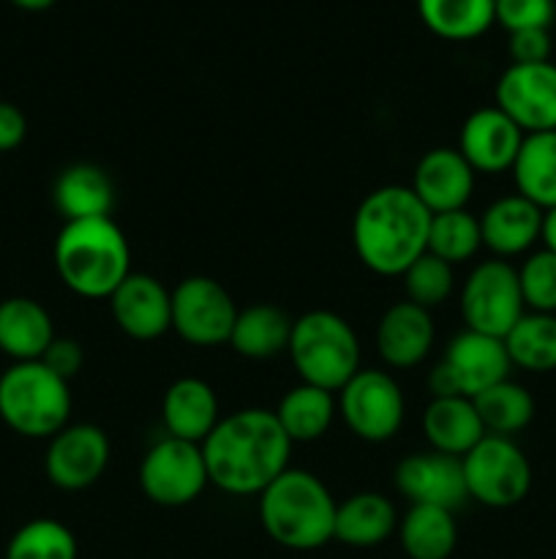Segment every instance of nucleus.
Returning a JSON list of instances; mask_svg holds the SVG:
<instances>
[{
    "label": "nucleus",
    "mask_w": 556,
    "mask_h": 559,
    "mask_svg": "<svg viewBox=\"0 0 556 559\" xmlns=\"http://www.w3.org/2000/svg\"><path fill=\"white\" fill-rule=\"evenodd\" d=\"M418 14L445 41H472L496 22V0H418Z\"/></svg>",
    "instance_id": "30"
},
{
    "label": "nucleus",
    "mask_w": 556,
    "mask_h": 559,
    "mask_svg": "<svg viewBox=\"0 0 556 559\" xmlns=\"http://www.w3.org/2000/svg\"><path fill=\"white\" fill-rule=\"evenodd\" d=\"M472 402L478 407L480 420H483L485 435L512 437L527 429L534 418L532 393L512 380L488 388L480 396H474Z\"/></svg>",
    "instance_id": "32"
},
{
    "label": "nucleus",
    "mask_w": 556,
    "mask_h": 559,
    "mask_svg": "<svg viewBox=\"0 0 556 559\" xmlns=\"http://www.w3.org/2000/svg\"><path fill=\"white\" fill-rule=\"evenodd\" d=\"M543 216L545 211H540L527 197H499L478 216L483 246L494 251L496 260L527 254L543 235Z\"/></svg>",
    "instance_id": "20"
},
{
    "label": "nucleus",
    "mask_w": 556,
    "mask_h": 559,
    "mask_svg": "<svg viewBox=\"0 0 556 559\" xmlns=\"http://www.w3.org/2000/svg\"><path fill=\"white\" fill-rule=\"evenodd\" d=\"M434 314L407 298L385 309L376 322V353L390 369H414L423 364L434 347Z\"/></svg>",
    "instance_id": "19"
},
{
    "label": "nucleus",
    "mask_w": 556,
    "mask_h": 559,
    "mask_svg": "<svg viewBox=\"0 0 556 559\" xmlns=\"http://www.w3.org/2000/svg\"><path fill=\"white\" fill-rule=\"evenodd\" d=\"M52 202L65 222L104 218L112 213L114 186L96 164H71L55 180Z\"/></svg>",
    "instance_id": "25"
},
{
    "label": "nucleus",
    "mask_w": 556,
    "mask_h": 559,
    "mask_svg": "<svg viewBox=\"0 0 556 559\" xmlns=\"http://www.w3.org/2000/svg\"><path fill=\"white\" fill-rule=\"evenodd\" d=\"M401 282L409 304L420 306V309L425 311H434L436 306L447 304V298H450L452 289H456V271H452V265H447L445 260H439V257L425 251L420 260H414L412 265L403 271Z\"/></svg>",
    "instance_id": "35"
},
{
    "label": "nucleus",
    "mask_w": 556,
    "mask_h": 559,
    "mask_svg": "<svg viewBox=\"0 0 556 559\" xmlns=\"http://www.w3.org/2000/svg\"><path fill=\"white\" fill-rule=\"evenodd\" d=\"M338 502L309 469H283L259 495V522L273 544L314 551L336 535Z\"/></svg>",
    "instance_id": "3"
},
{
    "label": "nucleus",
    "mask_w": 556,
    "mask_h": 559,
    "mask_svg": "<svg viewBox=\"0 0 556 559\" xmlns=\"http://www.w3.org/2000/svg\"><path fill=\"white\" fill-rule=\"evenodd\" d=\"M207 478L232 497H259L289 469L292 440L273 409L249 407L218 420L202 442Z\"/></svg>",
    "instance_id": "1"
},
{
    "label": "nucleus",
    "mask_w": 556,
    "mask_h": 559,
    "mask_svg": "<svg viewBox=\"0 0 556 559\" xmlns=\"http://www.w3.org/2000/svg\"><path fill=\"white\" fill-rule=\"evenodd\" d=\"M496 107L523 131H556V63H510L496 82Z\"/></svg>",
    "instance_id": "13"
},
{
    "label": "nucleus",
    "mask_w": 556,
    "mask_h": 559,
    "mask_svg": "<svg viewBox=\"0 0 556 559\" xmlns=\"http://www.w3.org/2000/svg\"><path fill=\"white\" fill-rule=\"evenodd\" d=\"M523 306L540 314H556V254L548 249L532 251L518 267Z\"/></svg>",
    "instance_id": "36"
},
{
    "label": "nucleus",
    "mask_w": 556,
    "mask_h": 559,
    "mask_svg": "<svg viewBox=\"0 0 556 559\" xmlns=\"http://www.w3.org/2000/svg\"><path fill=\"white\" fill-rule=\"evenodd\" d=\"M425 442L431 451L463 459L485 437L478 407L467 396H431L420 418Z\"/></svg>",
    "instance_id": "22"
},
{
    "label": "nucleus",
    "mask_w": 556,
    "mask_h": 559,
    "mask_svg": "<svg viewBox=\"0 0 556 559\" xmlns=\"http://www.w3.org/2000/svg\"><path fill=\"white\" fill-rule=\"evenodd\" d=\"M469 500L494 511L518 506L532 489V464L510 437L485 435L461 459Z\"/></svg>",
    "instance_id": "8"
},
{
    "label": "nucleus",
    "mask_w": 556,
    "mask_h": 559,
    "mask_svg": "<svg viewBox=\"0 0 556 559\" xmlns=\"http://www.w3.org/2000/svg\"><path fill=\"white\" fill-rule=\"evenodd\" d=\"M109 311L129 338L156 342L172 328V293L156 276L131 271L109 295Z\"/></svg>",
    "instance_id": "15"
},
{
    "label": "nucleus",
    "mask_w": 556,
    "mask_h": 559,
    "mask_svg": "<svg viewBox=\"0 0 556 559\" xmlns=\"http://www.w3.org/2000/svg\"><path fill=\"white\" fill-rule=\"evenodd\" d=\"M287 355L300 382L330 393L341 391L363 369L358 333L349 320L327 309L305 311L303 317L292 320Z\"/></svg>",
    "instance_id": "5"
},
{
    "label": "nucleus",
    "mask_w": 556,
    "mask_h": 559,
    "mask_svg": "<svg viewBox=\"0 0 556 559\" xmlns=\"http://www.w3.org/2000/svg\"><path fill=\"white\" fill-rule=\"evenodd\" d=\"M458 306L467 331L505 338L510 328L527 314L518 267L507 260L478 262L461 284Z\"/></svg>",
    "instance_id": "9"
},
{
    "label": "nucleus",
    "mask_w": 556,
    "mask_h": 559,
    "mask_svg": "<svg viewBox=\"0 0 556 559\" xmlns=\"http://www.w3.org/2000/svg\"><path fill=\"white\" fill-rule=\"evenodd\" d=\"M207 464L202 445L178 437L153 442L140 462V489L153 506L185 508L207 489Z\"/></svg>",
    "instance_id": "10"
},
{
    "label": "nucleus",
    "mask_w": 556,
    "mask_h": 559,
    "mask_svg": "<svg viewBox=\"0 0 556 559\" xmlns=\"http://www.w3.org/2000/svg\"><path fill=\"white\" fill-rule=\"evenodd\" d=\"M396 489L412 506H436L447 511H456L469 500L461 459L436 451L401 459L396 467Z\"/></svg>",
    "instance_id": "16"
},
{
    "label": "nucleus",
    "mask_w": 556,
    "mask_h": 559,
    "mask_svg": "<svg viewBox=\"0 0 556 559\" xmlns=\"http://www.w3.org/2000/svg\"><path fill=\"white\" fill-rule=\"evenodd\" d=\"M396 530V506L379 491H358L338 502L333 540H341L343 546H352V549H374V546L385 544Z\"/></svg>",
    "instance_id": "24"
},
{
    "label": "nucleus",
    "mask_w": 556,
    "mask_h": 559,
    "mask_svg": "<svg viewBox=\"0 0 556 559\" xmlns=\"http://www.w3.org/2000/svg\"><path fill=\"white\" fill-rule=\"evenodd\" d=\"M398 544L409 559H447L456 551V511L436 506H409L398 519Z\"/></svg>",
    "instance_id": "26"
},
{
    "label": "nucleus",
    "mask_w": 556,
    "mask_h": 559,
    "mask_svg": "<svg viewBox=\"0 0 556 559\" xmlns=\"http://www.w3.org/2000/svg\"><path fill=\"white\" fill-rule=\"evenodd\" d=\"M338 413L358 440L387 442L401 431L407 399L392 374L382 369H360L338 391Z\"/></svg>",
    "instance_id": "11"
},
{
    "label": "nucleus",
    "mask_w": 556,
    "mask_h": 559,
    "mask_svg": "<svg viewBox=\"0 0 556 559\" xmlns=\"http://www.w3.org/2000/svg\"><path fill=\"white\" fill-rule=\"evenodd\" d=\"M501 342L518 369L532 374L556 371V314L527 311Z\"/></svg>",
    "instance_id": "31"
},
{
    "label": "nucleus",
    "mask_w": 556,
    "mask_h": 559,
    "mask_svg": "<svg viewBox=\"0 0 556 559\" xmlns=\"http://www.w3.org/2000/svg\"><path fill=\"white\" fill-rule=\"evenodd\" d=\"M523 131L499 107H480L463 120L458 134V153L474 173H510L523 145Z\"/></svg>",
    "instance_id": "17"
},
{
    "label": "nucleus",
    "mask_w": 556,
    "mask_h": 559,
    "mask_svg": "<svg viewBox=\"0 0 556 559\" xmlns=\"http://www.w3.org/2000/svg\"><path fill=\"white\" fill-rule=\"evenodd\" d=\"M540 240H543V249L554 251V254H556V207L545 211L543 235H540Z\"/></svg>",
    "instance_id": "41"
},
{
    "label": "nucleus",
    "mask_w": 556,
    "mask_h": 559,
    "mask_svg": "<svg viewBox=\"0 0 556 559\" xmlns=\"http://www.w3.org/2000/svg\"><path fill=\"white\" fill-rule=\"evenodd\" d=\"M431 213L409 186H379L363 197L352 216L358 260L376 276H403L428 251Z\"/></svg>",
    "instance_id": "2"
},
{
    "label": "nucleus",
    "mask_w": 556,
    "mask_h": 559,
    "mask_svg": "<svg viewBox=\"0 0 556 559\" xmlns=\"http://www.w3.org/2000/svg\"><path fill=\"white\" fill-rule=\"evenodd\" d=\"M474 175L478 173L469 167L458 147H434V151L423 153L420 162L414 164L409 189L428 207L431 216L461 211L474 194Z\"/></svg>",
    "instance_id": "18"
},
{
    "label": "nucleus",
    "mask_w": 556,
    "mask_h": 559,
    "mask_svg": "<svg viewBox=\"0 0 556 559\" xmlns=\"http://www.w3.org/2000/svg\"><path fill=\"white\" fill-rule=\"evenodd\" d=\"M112 445L101 426L69 424L49 440L44 473L63 491L90 489L109 467Z\"/></svg>",
    "instance_id": "14"
},
{
    "label": "nucleus",
    "mask_w": 556,
    "mask_h": 559,
    "mask_svg": "<svg viewBox=\"0 0 556 559\" xmlns=\"http://www.w3.org/2000/svg\"><path fill=\"white\" fill-rule=\"evenodd\" d=\"M510 355L501 338L467 331L450 338L445 355L428 374L431 396H480L510 380Z\"/></svg>",
    "instance_id": "7"
},
{
    "label": "nucleus",
    "mask_w": 556,
    "mask_h": 559,
    "mask_svg": "<svg viewBox=\"0 0 556 559\" xmlns=\"http://www.w3.org/2000/svg\"><path fill=\"white\" fill-rule=\"evenodd\" d=\"M292 320L287 311L270 304H254L249 309L238 311L229 347L249 360L276 358L278 353H287Z\"/></svg>",
    "instance_id": "28"
},
{
    "label": "nucleus",
    "mask_w": 556,
    "mask_h": 559,
    "mask_svg": "<svg viewBox=\"0 0 556 559\" xmlns=\"http://www.w3.org/2000/svg\"><path fill=\"white\" fill-rule=\"evenodd\" d=\"M551 49H554L551 33L540 31V27L510 33V41H507V52H510L512 63H548Z\"/></svg>",
    "instance_id": "38"
},
{
    "label": "nucleus",
    "mask_w": 556,
    "mask_h": 559,
    "mask_svg": "<svg viewBox=\"0 0 556 559\" xmlns=\"http://www.w3.org/2000/svg\"><path fill=\"white\" fill-rule=\"evenodd\" d=\"M510 173L516 194L527 197L540 211L556 207V131L523 136Z\"/></svg>",
    "instance_id": "29"
},
{
    "label": "nucleus",
    "mask_w": 556,
    "mask_h": 559,
    "mask_svg": "<svg viewBox=\"0 0 556 559\" xmlns=\"http://www.w3.org/2000/svg\"><path fill=\"white\" fill-rule=\"evenodd\" d=\"M69 380L41 360L11 364L0 374V420L27 440H52L69 426Z\"/></svg>",
    "instance_id": "6"
},
{
    "label": "nucleus",
    "mask_w": 556,
    "mask_h": 559,
    "mask_svg": "<svg viewBox=\"0 0 556 559\" xmlns=\"http://www.w3.org/2000/svg\"><path fill=\"white\" fill-rule=\"evenodd\" d=\"M161 420L169 437L202 445L221 420V407L210 382L200 377H180L161 399Z\"/></svg>",
    "instance_id": "21"
},
{
    "label": "nucleus",
    "mask_w": 556,
    "mask_h": 559,
    "mask_svg": "<svg viewBox=\"0 0 556 559\" xmlns=\"http://www.w3.org/2000/svg\"><path fill=\"white\" fill-rule=\"evenodd\" d=\"M74 533L58 519H33L11 535L5 559H76Z\"/></svg>",
    "instance_id": "34"
},
{
    "label": "nucleus",
    "mask_w": 556,
    "mask_h": 559,
    "mask_svg": "<svg viewBox=\"0 0 556 559\" xmlns=\"http://www.w3.org/2000/svg\"><path fill=\"white\" fill-rule=\"evenodd\" d=\"M238 306L221 282L189 276L172 289V331L191 347L229 344Z\"/></svg>",
    "instance_id": "12"
},
{
    "label": "nucleus",
    "mask_w": 556,
    "mask_h": 559,
    "mask_svg": "<svg viewBox=\"0 0 556 559\" xmlns=\"http://www.w3.org/2000/svg\"><path fill=\"white\" fill-rule=\"evenodd\" d=\"M11 3L22 11H47V9H52L58 0H11Z\"/></svg>",
    "instance_id": "42"
},
{
    "label": "nucleus",
    "mask_w": 556,
    "mask_h": 559,
    "mask_svg": "<svg viewBox=\"0 0 556 559\" xmlns=\"http://www.w3.org/2000/svg\"><path fill=\"white\" fill-rule=\"evenodd\" d=\"M55 342V325L49 311L38 300L14 295L0 300V353L14 364L41 360Z\"/></svg>",
    "instance_id": "23"
},
{
    "label": "nucleus",
    "mask_w": 556,
    "mask_h": 559,
    "mask_svg": "<svg viewBox=\"0 0 556 559\" xmlns=\"http://www.w3.org/2000/svg\"><path fill=\"white\" fill-rule=\"evenodd\" d=\"M273 413L292 445H298V442H316L327 435L338 413V402L336 393L300 382L283 393Z\"/></svg>",
    "instance_id": "27"
},
{
    "label": "nucleus",
    "mask_w": 556,
    "mask_h": 559,
    "mask_svg": "<svg viewBox=\"0 0 556 559\" xmlns=\"http://www.w3.org/2000/svg\"><path fill=\"white\" fill-rule=\"evenodd\" d=\"M483 249V235H480V218L461 211L434 213L428 229V254L439 257L447 265H463Z\"/></svg>",
    "instance_id": "33"
},
{
    "label": "nucleus",
    "mask_w": 556,
    "mask_h": 559,
    "mask_svg": "<svg viewBox=\"0 0 556 559\" xmlns=\"http://www.w3.org/2000/svg\"><path fill=\"white\" fill-rule=\"evenodd\" d=\"M55 267L74 295L109 300L131 273L129 238L109 216L65 222L55 240Z\"/></svg>",
    "instance_id": "4"
},
{
    "label": "nucleus",
    "mask_w": 556,
    "mask_h": 559,
    "mask_svg": "<svg viewBox=\"0 0 556 559\" xmlns=\"http://www.w3.org/2000/svg\"><path fill=\"white\" fill-rule=\"evenodd\" d=\"M556 16L554 0H496V22L507 33L548 31Z\"/></svg>",
    "instance_id": "37"
},
{
    "label": "nucleus",
    "mask_w": 556,
    "mask_h": 559,
    "mask_svg": "<svg viewBox=\"0 0 556 559\" xmlns=\"http://www.w3.org/2000/svg\"><path fill=\"white\" fill-rule=\"evenodd\" d=\"M27 118L16 104L0 102V153H11L25 142Z\"/></svg>",
    "instance_id": "40"
},
{
    "label": "nucleus",
    "mask_w": 556,
    "mask_h": 559,
    "mask_svg": "<svg viewBox=\"0 0 556 559\" xmlns=\"http://www.w3.org/2000/svg\"><path fill=\"white\" fill-rule=\"evenodd\" d=\"M41 364L52 369L58 377H63V380H71L82 369V364H85V353H82V344L74 342V338L55 336V342L44 353Z\"/></svg>",
    "instance_id": "39"
}]
</instances>
